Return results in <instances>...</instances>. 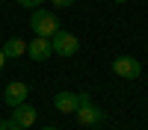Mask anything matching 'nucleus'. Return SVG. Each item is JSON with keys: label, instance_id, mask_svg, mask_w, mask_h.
<instances>
[{"label": "nucleus", "instance_id": "obj_3", "mask_svg": "<svg viewBox=\"0 0 148 130\" xmlns=\"http://www.w3.org/2000/svg\"><path fill=\"white\" fill-rule=\"evenodd\" d=\"M51 47H53V53H59V56H74L80 50V39L74 33H65V30H56L53 35H51Z\"/></svg>", "mask_w": 148, "mask_h": 130}, {"label": "nucleus", "instance_id": "obj_14", "mask_svg": "<svg viewBox=\"0 0 148 130\" xmlns=\"http://www.w3.org/2000/svg\"><path fill=\"white\" fill-rule=\"evenodd\" d=\"M6 130H27V127H21V124H9Z\"/></svg>", "mask_w": 148, "mask_h": 130}, {"label": "nucleus", "instance_id": "obj_16", "mask_svg": "<svg viewBox=\"0 0 148 130\" xmlns=\"http://www.w3.org/2000/svg\"><path fill=\"white\" fill-rule=\"evenodd\" d=\"M116 3H127V0H116Z\"/></svg>", "mask_w": 148, "mask_h": 130}, {"label": "nucleus", "instance_id": "obj_9", "mask_svg": "<svg viewBox=\"0 0 148 130\" xmlns=\"http://www.w3.org/2000/svg\"><path fill=\"white\" fill-rule=\"evenodd\" d=\"M0 50L6 53V59H18V56L27 53V42H24V39H9L3 47H0Z\"/></svg>", "mask_w": 148, "mask_h": 130}, {"label": "nucleus", "instance_id": "obj_6", "mask_svg": "<svg viewBox=\"0 0 148 130\" xmlns=\"http://www.w3.org/2000/svg\"><path fill=\"white\" fill-rule=\"evenodd\" d=\"M51 53H53L51 39H45V35H36L33 42H27V56L33 59V62H45Z\"/></svg>", "mask_w": 148, "mask_h": 130}, {"label": "nucleus", "instance_id": "obj_11", "mask_svg": "<svg viewBox=\"0 0 148 130\" xmlns=\"http://www.w3.org/2000/svg\"><path fill=\"white\" fill-rule=\"evenodd\" d=\"M51 3H53V6H71L74 0H51Z\"/></svg>", "mask_w": 148, "mask_h": 130}, {"label": "nucleus", "instance_id": "obj_7", "mask_svg": "<svg viewBox=\"0 0 148 130\" xmlns=\"http://www.w3.org/2000/svg\"><path fill=\"white\" fill-rule=\"evenodd\" d=\"M27 95H30V86H27V83L12 80L9 86H6V92H3V103H6V106H18V103L27 101Z\"/></svg>", "mask_w": 148, "mask_h": 130}, {"label": "nucleus", "instance_id": "obj_12", "mask_svg": "<svg viewBox=\"0 0 148 130\" xmlns=\"http://www.w3.org/2000/svg\"><path fill=\"white\" fill-rule=\"evenodd\" d=\"M3 65H6V53L0 50V71H3Z\"/></svg>", "mask_w": 148, "mask_h": 130}, {"label": "nucleus", "instance_id": "obj_1", "mask_svg": "<svg viewBox=\"0 0 148 130\" xmlns=\"http://www.w3.org/2000/svg\"><path fill=\"white\" fill-rule=\"evenodd\" d=\"M30 30H33L36 35L51 39V35L59 30V18L53 15V12H47V9H36L33 15H30Z\"/></svg>", "mask_w": 148, "mask_h": 130}, {"label": "nucleus", "instance_id": "obj_4", "mask_svg": "<svg viewBox=\"0 0 148 130\" xmlns=\"http://www.w3.org/2000/svg\"><path fill=\"white\" fill-rule=\"evenodd\" d=\"M74 115H77V124H83V127H98V124L104 121V110H101V106H95L92 101L83 103V106H77V112H74Z\"/></svg>", "mask_w": 148, "mask_h": 130}, {"label": "nucleus", "instance_id": "obj_15", "mask_svg": "<svg viewBox=\"0 0 148 130\" xmlns=\"http://www.w3.org/2000/svg\"><path fill=\"white\" fill-rule=\"evenodd\" d=\"M42 130H56V127H51V124H47V127H42Z\"/></svg>", "mask_w": 148, "mask_h": 130}, {"label": "nucleus", "instance_id": "obj_5", "mask_svg": "<svg viewBox=\"0 0 148 130\" xmlns=\"http://www.w3.org/2000/svg\"><path fill=\"white\" fill-rule=\"evenodd\" d=\"M113 71H116L119 77H125V80H136L142 74V62L133 59V56H119L116 62H113Z\"/></svg>", "mask_w": 148, "mask_h": 130}, {"label": "nucleus", "instance_id": "obj_2", "mask_svg": "<svg viewBox=\"0 0 148 130\" xmlns=\"http://www.w3.org/2000/svg\"><path fill=\"white\" fill-rule=\"evenodd\" d=\"M92 98L86 92H59V95H53V106L59 112H65V115H71V112H77V106H83V103H89Z\"/></svg>", "mask_w": 148, "mask_h": 130}, {"label": "nucleus", "instance_id": "obj_10", "mask_svg": "<svg viewBox=\"0 0 148 130\" xmlns=\"http://www.w3.org/2000/svg\"><path fill=\"white\" fill-rule=\"evenodd\" d=\"M15 3H21V6H42L45 0H15Z\"/></svg>", "mask_w": 148, "mask_h": 130}, {"label": "nucleus", "instance_id": "obj_13", "mask_svg": "<svg viewBox=\"0 0 148 130\" xmlns=\"http://www.w3.org/2000/svg\"><path fill=\"white\" fill-rule=\"evenodd\" d=\"M9 124H12V121H6V118H0V130H6Z\"/></svg>", "mask_w": 148, "mask_h": 130}, {"label": "nucleus", "instance_id": "obj_8", "mask_svg": "<svg viewBox=\"0 0 148 130\" xmlns=\"http://www.w3.org/2000/svg\"><path fill=\"white\" fill-rule=\"evenodd\" d=\"M36 118H39L36 106L18 103V106H12V118H9V121H12V124H21V127H30V124H36Z\"/></svg>", "mask_w": 148, "mask_h": 130}]
</instances>
